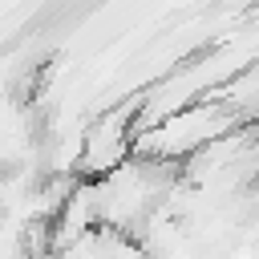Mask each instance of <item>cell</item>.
Segmentation results:
<instances>
[{"label":"cell","instance_id":"6da1fadb","mask_svg":"<svg viewBox=\"0 0 259 259\" xmlns=\"http://www.w3.org/2000/svg\"><path fill=\"white\" fill-rule=\"evenodd\" d=\"M239 113L227 101H198V105H182L178 113L162 117L154 130H138L134 134V154L138 158H154V162H182L190 154H198L202 146L235 134Z\"/></svg>","mask_w":259,"mask_h":259},{"label":"cell","instance_id":"7a4b0ae2","mask_svg":"<svg viewBox=\"0 0 259 259\" xmlns=\"http://www.w3.org/2000/svg\"><path fill=\"white\" fill-rule=\"evenodd\" d=\"M130 117L134 109L121 105L113 113H105L97 125L85 130V142H81V174L85 178H101L109 170H117L130 154H134V130H130Z\"/></svg>","mask_w":259,"mask_h":259}]
</instances>
